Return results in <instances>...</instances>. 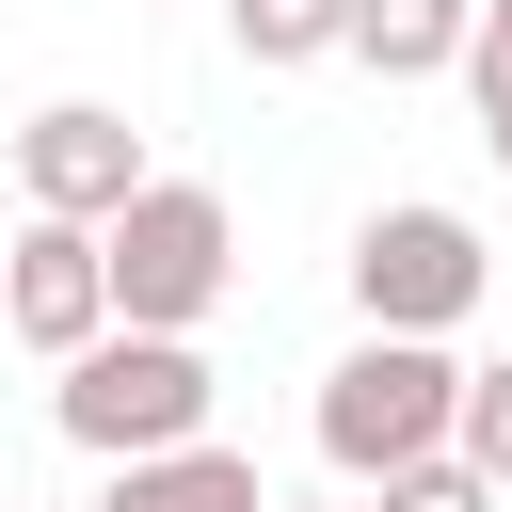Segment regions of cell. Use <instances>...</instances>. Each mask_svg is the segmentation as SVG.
Wrapping results in <instances>:
<instances>
[{
	"instance_id": "6da1fadb",
	"label": "cell",
	"mask_w": 512,
	"mask_h": 512,
	"mask_svg": "<svg viewBox=\"0 0 512 512\" xmlns=\"http://www.w3.org/2000/svg\"><path fill=\"white\" fill-rule=\"evenodd\" d=\"M96 240H112V320H160V336H192L224 304V272H240V224H224L208 176H144Z\"/></svg>"
},
{
	"instance_id": "7a4b0ae2",
	"label": "cell",
	"mask_w": 512,
	"mask_h": 512,
	"mask_svg": "<svg viewBox=\"0 0 512 512\" xmlns=\"http://www.w3.org/2000/svg\"><path fill=\"white\" fill-rule=\"evenodd\" d=\"M208 400H224V384H208V352H192V336H160V320H112L96 352H64V432H80V448H112V464H128V448H192V432H208Z\"/></svg>"
},
{
	"instance_id": "3957f363",
	"label": "cell",
	"mask_w": 512,
	"mask_h": 512,
	"mask_svg": "<svg viewBox=\"0 0 512 512\" xmlns=\"http://www.w3.org/2000/svg\"><path fill=\"white\" fill-rule=\"evenodd\" d=\"M464 432V368L432 352V336H384L368 320V352L320 384V464L336 480H384V464H416V448H448Z\"/></svg>"
},
{
	"instance_id": "277c9868",
	"label": "cell",
	"mask_w": 512,
	"mask_h": 512,
	"mask_svg": "<svg viewBox=\"0 0 512 512\" xmlns=\"http://www.w3.org/2000/svg\"><path fill=\"white\" fill-rule=\"evenodd\" d=\"M480 272H496V256H480L464 208H368V224H352V304H368L384 336H448V320L480 304Z\"/></svg>"
},
{
	"instance_id": "5b68a950",
	"label": "cell",
	"mask_w": 512,
	"mask_h": 512,
	"mask_svg": "<svg viewBox=\"0 0 512 512\" xmlns=\"http://www.w3.org/2000/svg\"><path fill=\"white\" fill-rule=\"evenodd\" d=\"M0 336H32V352H96L112 336V240L80 208H32L0 240Z\"/></svg>"
},
{
	"instance_id": "8992f818",
	"label": "cell",
	"mask_w": 512,
	"mask_h": 512,
	"mask_svg": "<svg viewBox=\"0 0 512 512\" xmlns=\"http://www.w3.org/2000/svg\"><path fill=\"white\" fill-rule=\"evenodd\" d=\"M16 192H32V208L112 224V208L144 192V128H128V112H96V96H64V112H32V128H16Z\"/></svg>"
},
{
	"instance_id": "52a82bcc",
	"label": "cell",
	"mask_w": 512,
	"mask_h": 512,
	"mask_svg": "<svg viewBox=\"0 0 512 512\" xmlns=\"http://www.w3.org/2000/svg\"><path fill=\"white\" fill-rule=\"evenodd\" d=\"M96 512H272V496H256V464H240V448H208V432H192V448H128V480H112Z\"/></svg>"
},
{
	"instance_id": "ba28073f",
	"label": "cell",
	"mask_w": 512,
	"mask_h": 512,
	"mask_svg": "<svg viewBox=\"0 0 512 512\" xmlns=\"http://www.w3.org/2000/svg\"><path fill=\"white\" fill-rule=\"evenodd\" d=\"M464 32H480V0H352V64H384V80L464 64Z\"/></svg>"
},
{
	"instance_id": "9c48e42d",
	"label": "cell",
	"mask_w": 512,
	"mask_h": 512,
	"mask_svg": "<svg viewBox=\"0 0 512 512\" xmlns=\"http://www.w3.org/2000/svg\"><path fill=\"white\" fill-rule=\"evenodd\" d=\"M512 480L496 464H464V448H416V464H384V512H496Z\"/></svg>"
},
{
	"instance_id": "30bf717a",
	"label": "cell",
	"mask_w": 512,
	"mask_h": 512,
	"mask_svg": "<svg viewBox=\"0 0 512 512\" xmlns=\"http://www.w3.org/2000/svg\"><path fill=\"white\" fill-rule=\"evenodd\" d=\"M240 48L256 64H320V48H352V0H240Z\"/></svg>"
},
{
	"instance_id": "8fae6325",
	"label": "cell",
	"mask_w": 512,
	"mask_h": 512,
	"mask_svg": "<svg viewBox=\"0 0 512 512\" xmlns=\"http://www.w3.org/2000/svg\"><path fill=\"white\" fill-rule=\"evenodd\" d=\"M448 448L512 480V368H464V432H448Z\"/></svg>"
}]
</instances>
